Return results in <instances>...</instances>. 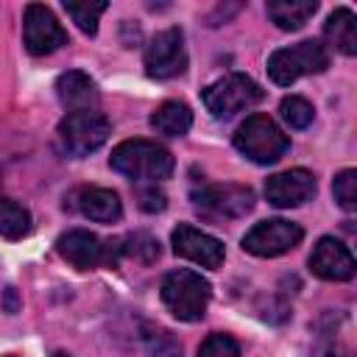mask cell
Wrapping results in <instances>:
<instances>
[{"label":"cell","instance_id":"25","mask_svg":"<svg viewBox=\"0 0 357 357\" xmlns=\"http://www.w3.org/2000/svg\"><path fill=\"white\" fill-rule=\"evenodd\" d=\"M198 357H240V346H237L229 335L215 332V335H209V337L201 343Z\"/></svg>","mask_w":357,"mask_h":357},{"label":"cell","instance_id":"17","mask_svg":"<svg viewBox=\"0 0 357 357\" xmlns=\"http://www.w3.org/2000/svg\"><path fill=\"white\" fill-rule=\"evenodd\" d=\"M324 36L340 53L354 56L357 53V17L351 14V8H335L324 22Z\"/></svg>","mask_w":357,"mask_h":357},{"label":"cell","instance_id":"9","mask_svg":"<svg viewBox=\"0 0 357 357\" xmlns=\"http://www.w3.org/2000/svg\"><path fill=\"white\" fill-rule=\"evenodd\" d=\"M22 42L31 56H47L67 45V31L47 6L31 3L22 14Z\"/></svg>","mask_w":357,"mask_h":357},{"label":"cell","instance_id":"2","mask_svg":"<svg viewBox=\"0 0 357 357\" xmlns=\"http://www.w3.org/2000/svg\"><path fill=\"white\" fill-rule=\"evenodd\" d=\"M209 296H212L209 282L190 268L170 271L162 279V301L170 310V315L178 321H187V324L201 321L206 312Z\"/></svg>","mask_w":357,"mask_h":357},{"label":"cell","instance_id":"8","mask_svg":"<svg viewBox=\"0 0 357 357\" xmlns=\"http://www.w3.org/2000/svg\"><path fill=\"white\" fill-rule=\"evenodd\" d=\"M56 251L70 265H75L81 271H89V268H98V265H114L117 254H120V243H103L92 231L73 229V231H67L56 240Z\"/></svg>","mask_w":357,"mask_h":357},{"label":"cell","instance_id":"7","mask_svg":"<svg viewBox=\"0 0 357 357\" xmlns=\"http://www.w3.org/2000/svg\"><path fill=\"white\" fill-rule=\"evenodd\" d=\"M192 206L212 220L243 218L254 209V192L243 184H209L192 192Z\"/></svg>","mask_w":357,"mask_h":357},{"label":"cell","instance_id":"23","mask_svg":"<svg viewBox=\"0 0 357 357\" xmlns=\"http://www.w3.org/2000/svg\"><path fill=\"white\" fill-rule=\"evenodd\" d=\"M332 192H335V201H337V204H340L346 212L357 209V173H354L351 167L340 170V173L335 176Z\"/></svg>","mask_w":357,"mask_h":357},{"label":"cell","instance_id":"6","mask_svg":"<svg viewBox=\"0 0 357 357\" xmlns=\"http://www.w3.org/2000/svg\"><path fill=\"white\" fill-rule=\"evenodd\" d=\"M109 139V120L98 109L67 112L59 123V142L70 156H89Z\"/></svg>","mask_w":357,"mask_h":357},{"label":"cell","instance_id":"11","mask_svg":"<svg viewBox=\"0 0 357 357\" xmlns=\"http://www.w3.org/2000/svg\"><path fill=\"white\" fill-rule=\"evenodd\" d=\"M145 70L151 78H176L187 70V50H184V33L178 28L159 31L145 50Z\"/></svg>","mask_w":357,"mask_h":357},{"label":"cell","instance_id":"5","mask_svg":"<svg viewBox=\"0 0 357 357\" xmlns=\"http://www.w3.org/2000/svg\"><path fill=\"white\" fill-rule=\"evenodd\" d=\"M201 100L206 106V112L218 120H226V117H234L237 112L243 109H251L254 103L262 100V89L254 78L243 75V73H231L215 84H209L204 92H201Z\"/></svg>","mask_w":357,"mask_h":357},{"label":"cell","instance_id":"18","mask_svg":"<svg viewBox=\"0 0 357 357\" xmlns=\"http://www.w3.org/2000/svg\"><path fill=\"white\" fill-rule=\"evenodd\" d=\"M315 11H318L315 0H271L268 3V17L282 31H298Z\"/></svg>","mask_w":357,"mask_h":357},{"label":"cell","instance_id":"4","mask_svg":"<svg viewBox=\"0 0 357 357\" xmlns=\"http://www.w3.org/2000/svg\"><path fill=\"white\" fill-rule=\"evenodd\" d=\"M329 67V53L318 39H304L290 47H279L268 59V75L279 86H290L296 78L310 73H324Z\"/></svg>","mask_w":357,"mask_h":357},{"label":"cell","instance_id":"20","mask_svg":"<svg viewBox=\"0 0 357 357\" xmlns=\"http://www.w3.org/2000/svg\"><path fill=\"white\" fill-rule=\"evenodd\" d=\"M28 231H31V212L22 204L0 195V234L8 240H20Z\"/></svg>","mask_w":357,"mask_h":357},{"label":"cell","instance_id":"27","mask_svg":"<svg viewBox=\"0 0 357 357\" xmlns=\"http://www.w3.org/2000/svg\"><path fill=\"white\" fill-rule=\"evenodd\" d=\"M137 198H139V209H145V212H162L167 206V195L162 190H156V184L137 190Z\"/></svg>","mask_w":357,"mask_h":357},{"label":"cell","instance_id":"15","mask_svg":"<svg viewBox=\"0 0 357 357\" xmlns=\"http://www.w3.org/2000/svg\"><path fill=\"white\" fill-rule=\"evenodd\" d=\"M75 209L98 223H114L123 215V204L117 198V192L106 190V187H81L75 192Z\"/></svg>","mask_w":357,"mask_h":357},{"label":"cell","instance_id":"10","mask_svg":"<svg viewBox=\"0 0 357 357\" xmlns=\"http://www.w3.org/2000/svg\"><path fill=\"white\" fill-rule=\"evenodd\" d=\"M301 237H304V231L298 223L273 218V220H262V223L251 226L243 237V248L254 257H279V254H287L290 248H296L301 243Z\"/></svg>","mask_w":357,"mask_h":357},{"label":"cell","instance_id":"22","mask_svg":"<svg viewBox=\"0 0 357 357\" xmlns=\"http://www.w3.org/2000/svg\"><path fill=\"white\" fill-rule=\"evenodd\" d=\"M64 11L73 17V22L84 31V33H98V17L106 11V3H64Z\"/></svg>","mask_w":357,"mask_h":357},{"label":"cell","instance_id":"26","mask_svg":"<svg viewBox=\"0 0 357 357\" xmlns=\"http://www.w3.org/2000/svg\"><path fill=\"white\" fill-rule=\"evenodd\" d=\"M148 351H151V357H178L181 346L176 343V337L170 332L156 329L148 335Z\"/></svg>","mask_w":357,"mask_h":357},{"label":"cell","instance_id":"3","mask_svg":"<svg viewBox=\"0 0 357 357\" xmlns=\"http://www.w3.org/2000/svg\"><path fill=\"white\" fill-rule=\"evenodd\" d=\"M234 148L257 165H273L284 156V151L290 148V139L268 114H251L237 126Z\"/></svg>","mask_w":357,"mask_h":357},{"label":"cell","instance_id":"12","mask_svg":"<svg viewBox=\"0 0 357 357\" xmlns=\"http://www.w3.org/2000/svg\"><path fill=\"white\" fill-rule=\"evenodd\" d=\"M170 243H173V251L178 257H184V259H190V262H195L201 268L215 271V268L223 265V257H226L223 243L218 237L190 226V223H178L173 229V234H170Z\"/></svg>","mask_w":357,"mask_h":357},{"label":"cell","instance_id":"1","mask_svg":"<svg viewBox=\"0 0 357 357\" xmlns=\"http://www.w3.org/2000/svg\"><path fill=\"white\" fill-rule=\"evenodd\" d=\"M112 170L134 178V181H162L173 173V156L167 148L151 142V139H126L120 142L109 156Z\"/></svg>","mask_w":357,"mask_h":357},{"label":"cell","instance_id":"14","mask_svg":"<svg viewBox=\"0 0 357 357\" xmlns=\"http://www.w3.org/2000/svg\"><path fill=\"white\" fill-rule=\"evenodd\" d=\"M354 268L351 251L335 237H321L310 254V271L326 282H346L354 276Z\"/></svg>","mask_w":357,"mask_h":357},{"label":"cell","instance_id":"16","mask_svg":"<svg viewBox=\"0 0 357 357\" xmlns=\"http://www.w3.org/2000/svg\"><path fill=\"white\" fill-rule=\"evenodd\" d=\"M56 95H59V100L64 103L67 112L95 109V103H98L95 81H92L86 73H78V70H70V73H61V75H59V81H56Z\"/></svg>","mask_w":357,"mask_h":357},{"label":"cell","instance_id":"21","mask_svg":"<svg viewBox=\"0 0 357 357\" xmlns=\"http://www.w3.org/2000/svg\"><path fill=\"white\" fill-rule=\"evenodd\" d=\"M279 114H282V120H284L290 128H307V126L312 123V117H315V109H312V103H310L307 98L290 95V98H282Z\"/></svg>","mask_w":357,"mask_h":357},{"label":"cell","instance_id":"13","mask_svg":"<svg viewBox=\"0 0 357 357\" xmlns=\"http://www.w3.org/2000/svg\"><path fill=\"white\" fill-rule=\"evenodd\" d=\"M315 195V176L304 167H293L284 173H276L265 181V198L279 206V209H290V206H301Z\"/></svg>","mask_w":357,"mask_h":357},{"label":"cell","instance_id":"24","mask_svg":"<svg viewBox=\"0 0 357 357\" xmlns=\"http://www.w3.org/2000/svg\"><path fill=\"white\" fill-rule=\"evenodd\" d=\"M126 243H128V245H120V254H128V257H134V259H139V262H153V259H159V243H156L151 234L137 231V234L126 237Z\"/></svg>","mask_w":357,"mask_h":357},{"label":"cell","instance_id":"19","mask_svg":"<svg viewBox=\"0 0 357 357\" xmlns=\"http://www.w3.org/2000/svg\"><path fill=\"white\" fill-rule=\"evenodd\" d=\"M190 126H192V112L187 103L178 100H167L151 114V128L165 137H184Z\"/></svg>","mask_w":357,"mask_h":357}]
</instances>
